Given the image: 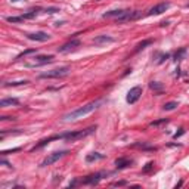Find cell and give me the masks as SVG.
<instances>
[{
  "mask_svg": "<svg viewBox=\"0 0 189 189\" xmlns=\"http://www.w3.org/2000/svg\"><path fill=\"white\" fill-rule=\"evenodd\" d=\"M101 104H102V99L93 101V102L84 105V106H81V108H77V110H74V111H71V112L65 114V115L62 117V120H64V121H70V120H77V118H81V117L87 115V114H90L92 111L98 110Z\"/></svg>",
  "mask_w": 189,
  "mask_h": 189,
  "instance_id": "6da1fadb",
  "label": "cell"
},
{
  "mask_svg": "<svg viewBox=\"0 0 189 189\" xmlns=\"http://www.w3.org/2000/svg\"><path fill=\"white\" fill-rule=\"evenodd\" d=\"M96 130V126H92V127H87L84 130H74V132H67V133L59 134V139H65L68 142H75L79 139H83L86 136L92 134L93 132Z\"/></svg>",
  "mask_w": 189,
  "mask_h": 189,
  "instance_id": "7a4b0ae2",
  "label": "cell"
},
{
  "mask_svg": "<svg viewBox=\"0 0 189 189\" xmlns=\"http://www.w3.org/2000/svg\"><path fill=\"white\" fill-rule=\"evenodd\" d=\"M70 71H71L70 67H61V68H56V70H50L47 73L40 74V79H61V77L68 75Z\"/></svg>",
  "mask_w": 189,
  "mask_h": 189,
  "instance_id": "3957f363",
  "label": "cell"
},
{
  "mask_svg": "<svg viewBox=\"0 0 189 189\" xmlns=\"http://www.w3.org/2000/svg\"><path fill=\"white\" fill-rule=\"evenodd\" d=\"M34 61L33 62H27L25 67H30V68H34V67H42V65H46V64H50L53 62V55H38L36 58H33Z\"/></svg>",
  "mask_w": 189,
  "mask_h": 189,
  "instance_id": "277c9868",
  "label": "cell"
},
{
  "mask_svg": "<svg viewBox=\"0 0 189 189\" xmlns=\"http://www.w3.org/2000/svg\"><path fill=\"white\" fill-rule=\"evenodd\" d=\"M106 174H108V171H99V173H95V174H90V176H86L83 180H80V183H83V185H98Z\"/></svg>",
  "mask_w": 189,
  "mask_h": 189,
  "instance_id": "5b68a950",
  "label": "cell"
},
{
  "mask_svg": "<svg viewBox=\"0 0 189 189\" xmlns=\"http://www.w3.org/2000/svg\"><path fill=\"white\" fill-rule=\"evenodd\" d=\"M68 151H56V152H52L49 157H46V158L43 160V163L40 165L42 167H47V165H52L53 163H56L58 160H61L64 155H67Z\"/></svg>",
  "mask_w": 189,
  "mask_h": 189,
  "instance_id": "8992f818",
  "label": "cell"
},
{
  "mask_svg": "<svg viewBox=\"0 0 189 189\" xmlns=\"http://www.w3.org/2000/svg\"><path fill=\"white\" fill-rule=\"evenodd\" d=\"M80 44H81L80 40L73 38V40H70L68 43L62 44L61 47H58V52H59V53H68V52H73V50H75L77 47H80Z\"/></svg>",
  "mask_w": 189,
  "mask_h": 189,
  "instance_id": "52a82bcc",
  "label": "cell"
},
{
  "mask_svg": "<svg viewBox=\"0 0 189 189\" xmlns=\"http://www.w3.org/2000/svg\"><path fill=\"white\" fill-rule=\"evenodd\" d=\"M140 96H142V87H140V86H136V87H133V89L128 90L126 101H127L128 104H136V102L139 101Z\"/></svg>",
  "mask_w": 189,
  "mask_h": 189,
  "instance_id": "ba28073f",
  "label": "cell"
},
{
  "mask_svg": "<svg viewBox=\"0 0 189 189\" xmlns=\"http://www.w3.org/2000/svg\"><path fill=\"white\" fill-rule=\"evenodd\" d=\"M170 7V3H167V2H163V3H158V5H155L154 7H151L149 11H148V15L149 16H155V15H161V13H164L167 9Z\"/></svg>",
  "mask_w": 189,
  "mask_h": 189,
  "instance_id": "9c48e42d",
  "label": "cell"
},
{
  "mask_svg": "<svg viewBox=\"0 0 189 189\" xmlns=\"http://www.w3.org/2000/svg\"><path fill=\"white\" fill-rule=\"evenodd\" d=\"M137 18H140V12H139V11H127V12L124 13L121 18L117 19V22H128V21H136Z\"/></svg>",
  "mask_w": 189,
  "mask_h": 189,
  "instance_id": "30bf717a",
  "label": "cell"
},
{
  "mask_svg": "<svg viewBox=\"0 0 189 189\" xmlns=\"http://www.w3.org/2000/svg\"><path fill=\"white\" fill-rule=\"evenodd\" d=\"M28 38L30 40H34V42H47L50 38V36L47 33H43V31H38V33H33V34H28Z\"/></svg>",
  "mask_w": 189,
  "mask_h": 189,
  "instance_id": "8fae6325",
  "label": "cell"
},
{
  "mask_svg": "<svg viewBox=\"0 0 189 189\" xmlns=\"http://www.w3.org/2000/svg\"><path fill=\"white\" fill-rule=\"evenodd\" d=\"M114 37H110V36H98L93 38V43L96 46H102V44H106V43H114Z\"/></svg>",
  "mask_w": 189,
  "mask_h": 189,
  "instance_id": "7c38bea8",
  "label": "cell"
},
{
  "mask_svg": "<svg viewBox=\"0 0 189 189\" xmlns=\"http://www.w3.org/2000/svg\"><path fill=\"white\" fill-rule=\"evenodd\" d=\"M133 164V161L128 158H117L115 160V167L118 170H123V169H127L130 165Z\"/></svg>",
  "mask_w": 189,
  "mask_h": 189,
  "instance_id": "4fadbf2b",
  "label": "cell"
},
{
  "mask_svg": "<svg viewBox=\"0 0 189 189\" xmlns=\"http://www.w3.org/2000/svg\"><path fill=\"white\" fill-rule=\"evenodd\" d=\"M126 12H127V11H123V9H118V11H110V12L104 13L102 16H104V18H115V19H118V18H121Z\"/></svg>",
  "mask_w": 189,
  "mask_h": 189,
  "instance_id": "5bb4252c",
  "label": "cell"
},
{
  "mask_svg": "<svg viewBox=\"0 0 189 189\" xmlns=\"http://www.w3.org/2000/svg\"><path fill=\"white\" fill-rule=\"evenodd\" d=\"M12 105H19V101L16 98H7V99H2L0 101V106L5 108V106H12Z\"/></svg>",
  "mask_w": 189,
  "mask_h": 189,
  "instance_id": "9a60e30c",
  "label": "cell"
},
{
  "mask_svg": "<svg viewBox=\"0 0 189 189\" xmlns=\"http://www.w3.org/2000/svg\"><path fill=\"white\" fill-rule=\"evenodd\" d=\"M104 158V155L99 152H93V154H89L87 157H86V161L87 163H92V161H98V160H102Z\"/></svg>",
  "mask_w": 189,
  "mask_h": 189,
  "instance_id": "2e32d148",
  "label": "cell"
},
{
  "mask_svg": "<svg viewBox=\"0 0 189 189\" xmlns=\"http://www.w3.org/2000/svg\"><path fill=\"white\" fill-rule=\"evenodd\" d=\"M28 80H21V81H11V83H5V87H15V86H25L28 84Z\"/></svg>",
  "mask_w": 189,
  "mask_h": 189,
  "instance_id": "e0dca14e",
  "label": "cell"
},
{
  "mask_svg": "<svg viewBox=\"0 0 189 189\" xmlns=\"http://www.w3.org/2000/svg\"><path fill=\"white\" fill-rule=\"evenodd\" d=\"M149 87H151L154 92H157V93L163 92V84L158 83V81H151V83H149Z\"/></svg>",
  "mask_w": 189,
  "mask_h": 189,
  "instance_id": "ac0fdd59",
  "label": "cell"
},
{
  "mask_svg": "<svg viewBox=\"0 0 189 189\" xmlns=\"http://www.w3.org/2000/svg\"><path fill=\"white\" fill-rule=\"evenodd\" d=\"M152 43V40L151 38H148V40H145V42H142V43H139L137 46H136V49H134V52H139V50H142V49H145L146 46H149Z\"/></svg>",
  "mask_w": 189,
  "mask_h": 189,
  "instance_id": "d6986e66",
  "label": "cell"
},
{
  "mask_svg": "<svg viewBox=\"0 0 189 189\" xmlns=\"http://www.w3.org/2000/svg\"><path fill=\"white\" fill-rule=\"evenodd\" d=\"M169 56H170L169 53H155L154 58H157V62H158V64H163L165 59H169Z\"/></svg>",
  "mask_w": 189,
  "mask_h": 189,
  "instance_id": "ffe728a7",
  "label": "cell"
},
{
  "mask_svg": "<svg viewBox=\"0 0 189 189\" xmlns=\"http://www.w3.org/2000/svg\"><path fill=\"white\" fill-rule=\"evenodd\" d=\"M133 148H140V149H146V151H155V148H152V146H148L145 142H137V143H134L133 145Z\"/></svg>",
  "mask_w": 189,
  "mask_h": 189,
  "instance_id": "44dd1931",
  "label": "cell"
},
{
  "mask_svg": "<svg viewBox=\"0 0 189 189\" xmlns=\"http://www.w3.org/2000/svg\"><path fill=\"white\" fill-rule=\"evenodd\" d=\"M177 102H174V101H173V102H167V104H164V106H163V110L164 111H173V110H176L177 108Z\"/></svg>",
  "mask_w": 189,
  "mask_h": 189,
  "instance_id": "7402d4cb",
  "label": "cell"
},
{
  "mask_svg": "<svg viewBox=\"0 0 189 189\" xmlns=\"http://www.w3.org/2000/svg\"><path fill=\"white\" fill-rule=\"evenodd\" d=\"M6 21H7V22H13V24H15V22H21V21H24V18H22V15H21V16H7Z\"/></svg>",
  "mask_w": 189,
  "mask_h": 189,
  "instance_id": "603a6c76",
  "label": "cell"
},
{
  "mask_svg": "<svg viewBox=\"0 0 189 189\" xmlns=\"http://www.w3.org/2000/svg\"><path fill=\"white\" fill-rule=\"evenodd\" d=\"M152 169H154V163H152V161H149V163H148V164L142 169V173H149Z\"/></svg>",
  "mask_w": 189,
  "mask_h": 189,
  "instance_id": "cb8c5ba5",
  "label": "cell"
},
{
  "mask_svg": "<svg viewBox=\"0 0 189 189\" xmlns=\"http://www.w3.org/2000/svg\"><path fill=\"white\" fill-rule=\"evenodd\" d=\"M185 52H186V49H185V47H182V49L179 50V52H176V55H174V59H176V61H180V59H182V56L185 55Z\"/></svg>",
  "mask_w": 189,
  "mask_h": 189,
  "instance_id": "d4e9b609",
  "label": "cell"
},
{
  "mask_svg": "<svg viewBox=\"0 0 189 189\" xmlns=\"http://www.w3.org/2000/svg\"><path fill=\"white\" fill-rule=\"evenodd\" d=\"M167 124V123H169V118H161V120H157V121H154V123H151V126H154V127H155V126H160V124Z\"/></svg>",
  "mask_w": 189,
  "mask_h": 189,
  "instance_id": "484cf974",
  "label": "cell"
},
{
  "mask_svg": "<svg viewBox=\"0 0 189 189\" xmlns=\"http://www.w3.org/2000/svg\"><path fill=\"white\" fill-rule=\"evenodd\" d=\"M44 12L46 13H56V12H61V9H59V7H47V9H44Z\"/></svg>",
  "mask_w": 189,
  "mask_h": 189,
  "instance_id": "4316f807",
  "label": "cell"
},
{
  "mask_svg": "<svg viewBox=\"0 0 189 189\" xmlns=\"http://www.w3.org/2000/svg\"><path fill=\"white\" fill-rule=\"evenodd\" d=\"M30 53H36V49H28V50H24L21 55H18V59L19 58H22V56H27V55H30Z\"/></svg>",
  "mask_w": 189,
  "mask_h": 189,
  "instance_id": "83f0119b",
  "label": "cell"
},
{
  "mask_svg": "<svg viewBox=\"0 0 189 189\" xmlns=\"http://www.w3.org/2000/svg\"><path fill=\"white\" fill-rule=\"evenodd\" d=\"M126 185V182L124 180H121V182H114L112 183V186H124Z\"/></svg>",
  "mask_w": 189,
  "mask_h": 189,
  "instance_id": "f1b7e54d",
  "label": "cell"
},
{
  "mask_svg": "<svg viewBox=\"0 0 189 189\" xmlns=\"http://www.w3.org/2000/svg\"><path fill=\"white\" fill-rule=\"evenodd\" d=\"M183 133H185V130H183V128H180V132H177V133L174 134V136H173V137H174V139H177V137H179V136H182Z\"/></svg>",
  "mask_w": 189,
  "mask_h": 189,
  "instance_id": "f546056e",
  "label": "cell"
},
{
  "mask_svg": "<svg viewBox=\"0 0 189 189\" xmlns=\"http://www.w3.org/2000/svg\"><path fill=\"white\" fill-rule=\"evenodd\" d=\"M186 7H189V3H188V5H186Z\"/></svg>",
  "mask_w": 189,
  "mask_h": 189,
  "instance_id": "4dcf8cb0",
  "label": "cell"
},
{
  "mask_svg": "<svg viewBox=\"0 0 189 189\" xmlns=\"http://www.w3.org/2000/svg\"><path fill=\"white\" fill-rule=\"evenodd\" d=\"M12 2H16V0H12Z\"/></svg>",
  "mask_w": 189,
  "mask_h": 189,
  "instance_id": "1f68e13d",
  "label": "cell"
}]
</instances>
